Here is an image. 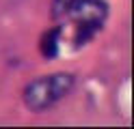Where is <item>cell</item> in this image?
I'll return each mask as SVG.
<instances>
[{"instance_id": "1", "label": "cell", "mask_w": 134, "mask_h": 129, "mask_svg": "<svg viewBox=\"0 0 134 129\" xmlns=\"http://www.w3.org/2000/svg\"><path fill=\"white\" fill-rule=\"evenodd\" d=\"M65 17L71 26V47L80 50L104 28L108 20V4L104 0H78Z\"/></svg>"}, {"instance_id": "2", "label": "cell", "mask_w": 134, "mask_h": 129, "mask_svg": "<svg viewBox=\"0 0 134 129\" xmlns=\"http://www.w3.org/2000/svg\"><path fill=\"white\" fill-rule=\"evenodd\" d=\"M76 77L71 73H52L32 80L24 88V103L30 112H46L74 90Z\"/></svg>"}, {"instance_id": "3", "label": "cell", "mask_w": 134, "mask_h": 129, "mask_svg": "<svg viewBox=\"0 0 134 129\" xmlns=\"http://www.w3.org/2000/svg\"><path fill=\"white\" fill-rule=\"evenodd\" d=\"M61 41H63V34L61 28H54V30H48L41 39V54L46 58H54L61 50Z\"/></svg>"}, {"instance_id": "4", "label": "cell", "mask_w": 134, "mask_h": 129, "mask_svg": "<svg viewBox=\"0 0 134 129\" xmlns=\"http://www.w3.org/2000/svg\"><path fill=\"white\" fill-rule=\"evenodd\" d=\"M78 0H52V7H50V11H52V17L54 20H63L67 15V11L76 4Z\"/></svg>"}]
</instances>
